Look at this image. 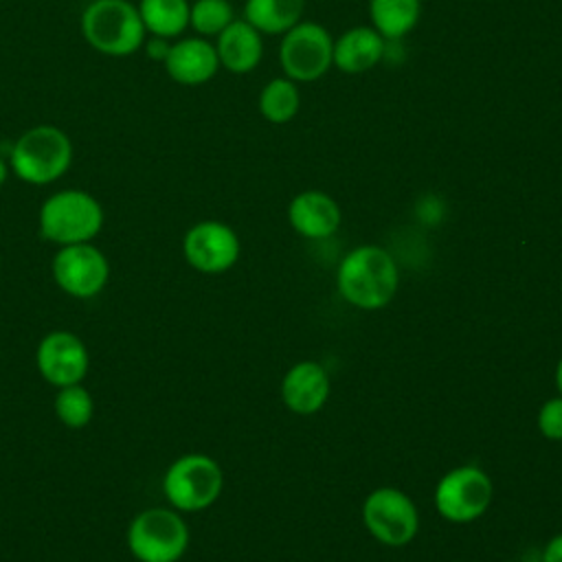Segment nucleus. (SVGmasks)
<instances>
[{
	"instance_id": "obj_10",
	"label": "nucleus",
	"mask_w": 562,
	"mask_h": 562,
	"mask_svg": "<svg viewBox=\"0 0 562 562\" xmlns=\"http://www.w3.org/2000/svg\"><path fill=\"white\" fill-rule=\"evenodd\" d=\"M362 520L369 533L389 547L408 544L419 527L415 503L395 487H378L362 503Z\"/></svg>"
},
{
	"instance_id": "obj_16",
	"label": "nucleus",
	"mask_w": 562,
	"mask_h": 562,
	"mask_svg": "<svg viewBox=\"0 0 562 562\" xmlns=\"http://www.w3.org/2000/svg\"><path fill=\"white\" fill-rule=\"evenodd\" d=\"M217 59L228 72L246 75L255 70L263 55L261 33L246 20H233L220 35H217Z\"/></svg>"
},
{
	"instance_id": "obj_20",
	"label": "nucleus",
	"mask_w": 562,
	"mask_h": 562,
	"mask_svg": "<svg viewBox=\"0 0 562 562\" xmlns=\"http://www.w3.org/2000/svg\"><path fill=\"white\" fill-rule=\"evenodd\" d=\"M187 0H140L138 13L147 33L156 37H176L189 26Z\"/></svg>"
},
{
	"instance_id": "obj_7",
	"label": "nucleus",
	"mask_w": 562,
	"mask_h": 562,
	"mask_svg": "<svg viewBox=\"0 0 562 562\" xmlns=\"http://www.w3.org/2000/svg\"><path fill=\"white\" fill-rule=\"evenodd\" d=\"M279 61L288 79L316 81L334 64V40L316 22H299L283 33Z\"/></svg>"
},
{
	"instance_id": "obj_8",
	"label": "nucleus",
	"mask_w": 562,
	"mask_h": 562,
	"mask_svg": "<svg viewBox=\"0 0 562 562\" xmlns=\"http://www.w3.org/2000/svg\"><path fill=\"white\" fill-rule=\"evenodd\" d=\"M50 272L64 294L72 299H94L108 285L110 261L92 241L70 244L57 248Z\"/></svg>"
},
{
	"instance_id": "obj_13",
	"label": "nucleus",
	"mask_w": 562,
	"mask_h": 562,
	"mask_svg": "<svg viewBox=\"0 0 562 562\" xmlns=\"http://www.w3.org/2000/svg\"><path fill=\"white\" fill-rule=\"evenodd\" d=\"M220 68L217 50L204 37H184L169 46L165 57L167 75L182 86H200L215 77Z\"/></svg>"
},
{
	"instance_id": "obj_25",
	"label": "nucleus",
	"mask_w": 562,
	"mask_h": 562,
	"mask_svg": "<svg viewBox=\"0 0 562 562\" xmlns=\"http://www.w3.org/2000/svg\"><path fill=\"white\" fill-rule=\"evenodd\" d=\"M542 562H562V533L553 536L544 551H542Z\"/></svg>"
},
{
	"instance_id": "obj_12",
	"label": "nucleus",
	"mask_w": 562,
	"mask_h": 562,
	"mask_svg": "<svg viewBox=\"0 0 562 562\" xmlns=\"http://www.w3.org/2000/svg\"><path fill=\"white\" fill-rule=\"evenodd\" d=\"M35 367L55 389L81 384L90 369V353L77 334L68 329H53L37 342Z\"/></svg>"
},
{
	"instance_id": "obj_17",
	"label": "nucleus",
	"mask_w": 562,
	"mask_h": 562,
	"mask_svg": "<svg viewBox=\"0 0 562 562\" xmlns=\"http://www.w3.org/2000/svg\"><path fill=\"white\" fill-rule=\"evenodd\" d=\"M386 40L373 26H353L334 42V66L347 75L371 70L384 57Z\"/></svg>"
},
{
	"instance_id": "obj_21",
	"label": "nucleus",
	"mask_w": 562,
	"mask_h": 562,
	"mask_svg": "<svg viewBox=\"0 0 562 562\" xmlns=\"http://www.w3.org/2000/svg\"><path fill=\"white\" fill-rule=\"evenodd\" d=\"M301 105V94L292 79L277 77L268 81L259 94V112L270 123H288L294 119Z\"/></svg>"
},
{
	"instance_id": "obj_24",
	"label": "nucleus",
	"mask_w": 562,
	"mask_h": 562,
	"mask_svg": "<svg viewBox=\"0 0 562 562\" xmlns=\"http://www.w3.org/2000/svg\"><path fill=\"white\" fill-rule=\"evenodd\" d=\"M538 428L547 439H562V395L551 397L538 411Z\"/></svg>"
},
{
	"instance_id": "obj_14",
	"label": "nucleus",
	"mask_w": 562,
	"mask_h": 562,
	"mask_svg": "<svg viewBox=\"0 0 562 562\" xmlns=\"http://www.w3.org/2000/svg\"><path fill=\"white\" fill-rule=\"evenodd\" d=\"M283 404L296 415H312L329 397V378L323 364L305 360L294 364L281 382Z\"/></svg>"
},
{
	"instance_id": "obj_11",
	"label": "nucleus",
	"mask_w": 562,
	"mask_h": 562,
	"mask_svg": "<svg viewBox=\"0 0 562 562\" xmlns=\"http://www.w3.org/2000/svg\"><path fill=\"white\" fill-rule=\"evenodd\" d=\"M237 233L217 220H202L193 224L182 239V255L187 263L204 274H222L239 259Z\"/></svg>"
},
{
	"instance_id": "obj_5",
	"label": "nucleus",
	"mask_w": 562,
	"mask_h": 562,
	"mask_svg": "<svg viewBox=\"0 0 562 562\" xmlns=\"http://www.w3.org/2000/svg\"><path fill=\"white\" fill-rule=\"evenodd\" d=\"M224 487V472L215 459L189 452L171 461L162 474V494L176 512H202L211 507Z\"/></svg>"
},
{
	"instance_id": "obj_6",
	"label": "nucleus",
	"mask_w": 562,
	"mask_h": 562,
	"mask_svg": "<svg viewBox=\"0 0 562 562\" xmlns=\"http://www.w3.org/2000/svg\"><path fill=\"white\" fill-rule=\"evenodd\" d=\"M125 540L138 562H178L189 549V525L173 507H147L130 520Z\"/></svg>"
},
{
	"instance_id": "obj_19",
	"label": "nucleus",
	"mask_w": 562,
	"mask_h": 562,
	"mask_svg": "<svg viewBox=\"0 0 562 562\" xmlns=\"http://www.w3.org/2000/svg\"><path fill=\"white\" fill-rule=\"evenodd\" d=\"M419 13V0H369L371 24L384 40H402L413 31Z\"/></svg>"
},
{
	"instance_id": "obj_2",
	"label": "nucleus",
	"mask_w": 562,
	"mask_h": 562,
	"mask_svg": "<svg viewBox=\"0 0 562 562\" xmlns=\"http://www.w3.org/2000/svg\"><path fill=\"white\" fill-rule=\"evenodd\" d=\"M101 202L81 189H61L40 206V235L57 246L92 241L103 228Z\"/></svg>"
},
{
	"instance_id": "obj_1",
	"label": "nucleus",
	"mask_w": 562,
	"mask_h": 562,
	"mask_svg": "<svg viewBox=\"0 0 562 562\" xmlns=\"http://www.w3.org/2000/svg\"><path fill=\"white\" fill-rule=\"evenodd\" d=\"M400 283L395 259L380 246L349 250L336 272L340 296L360 310H380L391 303Z\"/></svg>"
},
{
	"instance_id": "obj_26",
	"label": "nucleus",
	"mask_w": 562,
	"mask_h": 562,
	"mask_svg": "<svg viewBox=\"0 0 562 562\" xmlns=\"http://www.w3.org/2000/svg\"><path fill=\"white\" fill-rule=\"evenodd\" d=\"M169 46H171V44H167L165 37L151 35V40H149V44H147V53H149L151 59H162V61H165V57H167V53H169Z\"/></svg>"
},
{
	"instance_id": "obj_27",
	"label": "nucleus",
	"mask_w": 562,
	"mask_h": 562,
	"mask_svg": "<svg viewBox=\"0 0 562 562\" xmlns=\"http://www.w3.org/2000/svg\"><path fill=\"white\" fill-rule=\"evenodd\" d=\"M7 178H9V165H7L4 158L0 156V187L7 182Z\"/></svg>"
},
{
	"instance_id": "obj_3",
	"label": "nucleus",
	"mask_w": 562,
	"mask_h": 562,
	"mask_svg": "<svg viewBox=\"0 0 562 562\" xmlns=\"http://www.w3.org/2000/svg\"><path fill=\"white\" fill-rule=\"evenodd\" d=\"M81 35L103 55L127 57L143 46L147 31L130 0H92L81 13Z\"/></svg>"
},
{
	"instance_id": "obj_4",
	"label": "nucleus",
	"mask_w": 562,
	"mask_h": 562,
	"mask_svg": "<svg viewBox=\"0 0 562 562\" xmlns=\"http://www.w3.org/2000/svg\"><path fill=\"white\" fill-rule=\"evenodd\" d=\"M72 162V143L55 125L26 130L11 147L9 169L26 184H50L59 180Z\"/></svg>"
},
{
	"instance_id": "obj_23",
	"label": "nucleus",
	"mask_w": 562,
	"mask_h": 562,
	"mask_svg": "<svg viewBox=\"0 0 562 562\" xmlns=\"http://www.w3.org/2000/svg\"><path fill=\"white\" fill-rule=\"evenodd\" d=\"M235 20L228 0H195L189 9V26L195 33L220 35Z\"/></svg>"
},
{
	"instance_id": "obj_28",
	"label": "nucleus",
	"mask_w": 562,
	"mask_h": 562,
	"mask_svg": "<svg viewBox=\"0 0 562 562\" xmlns=\"http://www.w3.org/2000/svg\"><path fill=\"white\" fill-rule=\"evenodd\" d=\"M555 386H558V391L562 395V358H560V362L555 367Z\"/></svg>"
},
{
	"instance_id": "obj_15",
	"label": "nucleus",
	"mask_w": 562,
	"mask_h": 562,
	"mask_svg": "<svg viewBox=\"0 0 562 562\" xmlns=\"http://www.w3.org/2000/svg\"><path fill=\"white\" fill-rule=\"evenodd\" d=\"M292 228L307 239H325L340 226V206L323 191H301L288 206Z\"/></svg>"
},
{
	"instance_id": "obj_18",
	"label": "nucleus",
	"mask_w": 562,
	"mask_h": 562,
	"mask_svg": "<svg viewBox=\"0 0 562 562\" xmlns=\"http://www.w3.org/2000/svg\"><path fill=\"white\" fill-rule=\"evenodd\" d=\"M305 0H246L244 20L259 33L281 35L301 22Z\"/></svg>"
},
{
	"instance_id": "obj_22",
	"label": "nucleus",
	"mask_w": 562,
	"mask_h": 562,
	"mask_svg": "<svg viewBox=\"0 0 562 562\" xmlns=\"http://www.w3.org/2000/svg\"><path fill=\"white\" fill-rule=\"evenodd\" d=\"M53 411L66 428L77 430L92 422L94 400H92L90 391L83 386V382L61 386V389H57V395L53 400Z\"/></svg>"
},
{
	"instance_id": "obj_9",
	"label": "nucleus",
	"mask_w": 562,
	"mask_h": 562,
	"mask_svg": "<svg viewBox=\"0 0 562 562\" xmlns=\"http://www.w3.org/2000/svg\"><path fill=\"white\" fill-rule=\"evenodd\" d=\"M492 494V481L481 468L459 465L437 483L435 505L450 522H472L487 509Z\"/></svg>"
}]
</instances>
